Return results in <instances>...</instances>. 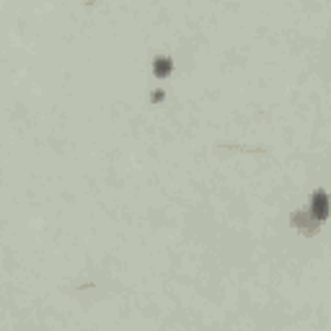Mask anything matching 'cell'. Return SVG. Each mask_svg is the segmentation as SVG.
Returning a JSON list of instances; mask_svg holds the SVG:
<instances>
[{
    "label": "cell",
    "instance_id": "1",
    "mask_svg": "<svg viewBox=\"0 0 331 331\" xmlns=\"http://www.w3.org/2000/svg\"><path fill=\"white\" fill-rule=\"evenodd\" d=\"M168 73H171V60H168V57H158V60H155V75L166 78Z\"/></svg>",
    "mask_w": 331,
    "mask_h": 331
},
{
    "label": "cell",
    "instance_id": "2",
    "mask_svg": "<svg viewBox=\"0 0 331 331\" xmlns=\"http://www.w3.org/2000/svg\"><path fill=\"white\" fill-rule=\"evenodd\" d=\"M313 210L318 218H326V197L324 194H316V204H313Z\"/></svg>",
    "mask_w": 331,
    "mask_h": 331
}]
</instances>
